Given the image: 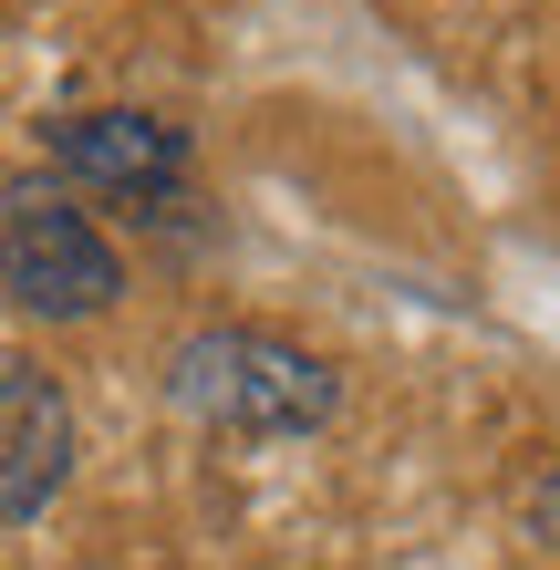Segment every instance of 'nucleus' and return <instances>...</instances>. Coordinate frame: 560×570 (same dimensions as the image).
Masks as SVG:
<instances>
[{
  "instance_id": "f257e3e1",
  "label": "nucleus",
  "mask_w": 560,
  "mask_h": 570,
  "mask_svg": "<svg viewBox=\"0 0 560 570\" xmlns=\"http://www.w3.org/2000/svg\"><path fill=\"white\" fill-rule=\"evenodd\" d=\"M167 394H177V415L197 425H218V435H302L343 405V384H333V363L302 353V343H281V332H187L177 363H167Z\"/></svg>"
},
{
  "instance_id": "f03ea898",
  "label": "nucleus",
  "mask_w": 560,
  "mask_h": 570,
  "mask_svg": "<svg viewBox=\"0 0 560 570\" xmlns=\"http://www.w3.org/2000/svg\"><path fill=\"white\" fill-rule=\"evenodd\" d=\"M0 291L42 322H94L125 291V259L73 197H11L0 208Z\"/></svg>"
},
{
  "instance_id": "7ed1b4c3",
  "label": "nucleus",
  "mask_w": 560,
  "mask_h": 570,
  "mask_svg": "<svg viewBox=\"0 0 560 570\" xmlns=\"http://www.w3.org/2000/svg\"><path fill=\"white\" fill-rule=\"evenodd\" d=\"M52 166L105 197H136V208H167V197L187 187V136L167 115H136V105H105V115H62L52 125Z\"/></svg>"
},
{
  "instance_id": "20e7f679",
  "label": "nucleus",
  "mask_w": 560,
  "mask_h": 570,
  "mask_svg": "<svg viewBox=\"0 0 560 570\" xmlns=\"http://www.w3.org/2000/svg\"><path fill=\"white\" fill-rule=\"evenodd\" d=\"M73 478V405L42 363H0V529L42 519Z\"/></svg>"
},
{
  "instance_id": "39448f33",
  "label": "nucleus",
  "mask_w": 560,
  "mask_h": 570,
  "mask_svg": "<svg viewBox=\"0 0 560 570\" xmlns=\"http://www.w3.org/2000/svg\"><path fill=\"white\" fill-rule=\"evenodd\" d=\"M550 529H560V466H550Z\"/></svg>"
}]
</instances>
